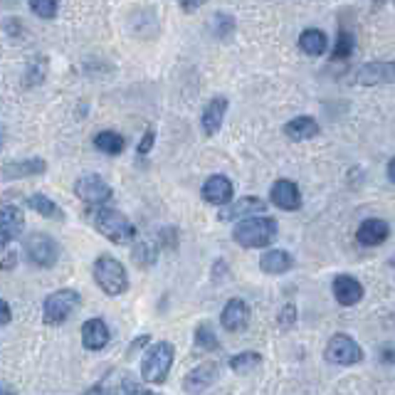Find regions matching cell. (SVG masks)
I'll list each match as a JSON object with an SVG mask.
<instances>
[{"label": "cell", "instance_id": "obj_38", "mask_svg": "<svg viewBox=\"0 0 395 395\" xmlns=\"http://www.w3.org/2000/svg\"><path fill=\"white\" fill-rule=\"evenodd\" d=\"M10 321H12V309H10V304H8V301H3V318H0V324L8 326Z\"/></svg>", "mask_w": 395, "mask_h": 395}, {"label": "cell", "instance_id": "obj_5", "mask_svg": "<svg viewBox=\"0 0 395 395\" xmlns=\"http://www.w3.org/2000/svg\"><path fill=\"white\" fill-rule=\"evenodd\" d=\"M79 304H82L79 292L57 290L45 299V304H42V318H45V324H50V326L65 324L67 318L79 309Z\"/></svg>", "mask_w": 395, "mask_h": 395}, {"label": "cell", "instance_id": "obj_28", "mask_svg": "<svg viewBox=\"0 0 395 395\" xmlns=\"http://www.w3.org/2000/svg\"><path fill=\"white\" fill-rule=\"evenodd\" d=\"M356 50V35L348 32V30H338L336 35V45L331 50V57L334 59H348Z\"/></svg>", "mask_w": 395, "mask_h": 395}, {"label": "cell", "instance_id": "obj_41", "mask_svg": "<svg viewBox=\"0 0 395 395\" xmlns=\"http://www.w3.org/2000/svg\"><path fill=\"white\" fill-rule=\"evenodd\" d=\"M388 181L390 183H395V156L388 161Z\"/></svg>", "mask_w": 395, "mask_h": 395}, {"label": "cell", "instance_id": "obj_39", "mask_svg": "<svg viewBox=\"0 0 395 395\" xmlns=\"http://www.w3.org/2000/svg\"><path fill=\"white\" fill-rule=\"evenodd\" d=\"M381 354H383V363H395V348H390V346H385L383 351H381Z\"/></svg>", "mask_w": 395, "mask_h": 395}, {"label": "cell", "instance_id": "obj_35", "mask_svg": "<svg viewBox=\"0 0 395 395\" xmlns=\"http://www.w3.org/2000/svg\"><path fill=\"white\" fill-rule=\"evenodd\" d=\"M294 321H296V307H294V304H287V307L279 312V324L287 329V326H292Z\"/></svg>", "mask_w": 395, "mask_h": 395}, {"label": "cell", "instance_id": "obj_34", "mask_svg": "<svg viewBox=\"0 0 395 395\" xmlns=\"http://www.w3.org/2000/svg\"><path fill=\"white\" fill-rule=\"evenodd\" d=\"M154 143H156V131L154 129H146V131H143V136H141V141H139V146H136V154H139V156L151 154Z\"/></svg>", "mask_w": 395, "mask_h": 395}, {"label": "cell", "instance_id": "obj_30", "mask_svg": "<svg viewBox=\"0 0 395 395\" xmlns=\"http://www.w3.org/2000/svg\"><path fill=\"white\" fill-rule=\"evenodd\" d=\"M159 257V247H154L151 242H139L134 247V262L141 267H151Z\"/></svg>", "mask_w": 395, "mask_h": 395}, {"label": "cell", "instance_id": "obj_26", "mask_svg": "<svg viewBox=\"0 0 395 395\" xmlns=\"http://www.w3.org/2000/svg\"><path fill=\"white\" fill-rule=\"evenodd\" d=\"M260 363H262V354H257V351H242V354L230 358V371L237 373V376H247V373H252Z\"/></svg>", "mask_w": 395, "mask_h": 395}, {"label": "cell", "instance_id": "obj_27", "mask_svg": "<svg viewBox=\"0 0 395 395\" xmlns=\"http://www.w3.org/2000/svg\"><path fill=\"white\" fill-rule=\"evenodd\" d=\"M210 25H212V35L218 37V40H227V37H232V32H235V28H237L235 18H232L230 12H215Z\"/></svg>", "mask_w": 395, "mask_h": 395}, {"label": "cell", "instance_id": "obj_4", "mask_svg": "<svg viewBox=\"0 0 395 395\" xmlns=\"http://www.w3.org/2000/svg\"><path fill=\"white\" fill-rule=\"evenodd\" d=\"M173 358H176V348H173V343H168V341L151 343L141 361V378L146 383H154V385L165 383V378L171 373Z\"/></svg>", "mask_w": 395, "mask_h": 395}, {"label": "cell", "instance_id": "obj_36", "mask_svg": "<svg viewBox=\"0 0 395 395\" xmlns=\"http://www.w3.org/2000/svg\"><path fill=\"white\" fill-rule=\"evenodd\" d=\"M148 343H151V336H148V334H141L139 338H134V341H131V346L126 348V358H134L136 351H141V348L148 346Z\"/></svg>", "mask_w": 395, "mask_h": 395}, {"label": "cell", "instance_id": "obj_8", "mask_svg": "<svg viewBox=\"0 0 395 395\" xmlns=\"http://www.w3.org/2000/svg\"><path fill=\"white\" fill-rule=\"evenodd\" d=\"M74 195H77L79 201H84L87 205H104V203L112 201V185L106 183L104 178L97 176V173H87V176H79L77 183H74Z\"/></svg>", "mask_w": 395, "mask_h": 395}, {"label": "cell", "instance_id": "obj_23", "mask_svg": "<svg viewBox=\"0 0 395 395\" xmlns=\"http://www.w3.org/2000/svg\"><path fill=\"white\" fill-rule=\"evenodd\" d=\"M299 48L301 52H307L309 57H321L329 48V37H326L324 30L318 28H307L299 35Z\"/></svg>", "mask_w": 395, "mask_h": 395}, {"label": "cell", "instance_id": "obj_6", "mask_svg": "<svg viewBox=\"0 0 395 395\" xmlns=\"http://www.w3.org/2000/svg\"><path fill=\"white\" fill-rule=\"evenodd\" d=\"M23 252L30 265L40 267V270H50L59 262V245L54 242V237L45 235V232H32L30 237H25Z\"/></svg>", "mask_w": 395, "mask_h": 395}, {"label": "cell", "instance_id": "obj_3", "mask_svg": "<svg viewBox=\"0 0 395 395\" xmlns=\"http://www.w3.org/2000/svg\"><path fill=\"white\" fill-rule=\"evenodd\" d=\"M92 223L114 245H129L136 240V227L124 212L112 210V207H97L92 212Z\"/></svg>", "mask_w": 395, "mask_h": 395}, {"label": "cell", "instance_id": "obj_12", "mask_svg": "<svg viewBox=\"0 0 395 395\" xmlns=\"http://www.w3.org/2000/svg\"><path fill=\"white\" fill-rule=\"evenodd\" d=\"M331 294H334V299H336L341 307H356V304L363 299L366 290H363V284L356 277H351V274H336L334 282H331Z\"/></svg>", "mask_w": 395, "mask_h": 395}, {"label": "cell", "instance_id": "obj_7", "mask_svg": "<svg viewBox=\"0 0 395 395\" xmlns=\"http://www.w3.org/2000/svg\"><path fill=\"white\" fill-rule=\"evenodd\" d=\"M324 356L329 363H336V366H356L363 361V348L348 334H334L326 343Z\"/></svg>", "mask_w": 395, "mask_h": 395}, {"label": "cell", "instance_id": "obj_29", "mask_svg": "<svg viewBox=\"0 0 395 395\" xmlns=\"http://www.w3.org/2000/svg\"><path fill=\"white\" fill-rule=\"evenodd\" d=\"M195 346L203 348V351H220V341L215 336V331H212L210 324H198L195 326Z\"/></svg>", "mask_w": 395, "mask_h": 395}, {"label": "cell", "instance_id": "obj_25", "mask_svg": "<svg viewBox=\"0 0 395 395\" xmlns=\"http://www.w3.org/2000/svg\"><path fill=\"white\" fill-rule=\"evenodd\" d=\"M124 146H126L124 136L117 134V131H99L94 136V148L106 156H119L124 151Z\"/></svg>", "mask_w": 395, "mask_h": 395}, {"label": "cell", "instance_id": "obj_43", "mask_svg": "<svg viewBox=\"0 0 395 395\" xmlns=\"http://www.w3.org/2000/svg\"><path fill=\"white\" fill-rule=\"evenodd\" d=\"M195 8H201V3H188V6H183V10H195Z\"/></svg>", "mask_w": 395, "mask_h": 395}, {"label": "cell", "instance_id": "obj_31", "mask_svg": "<svg viewBox=\"0 0 395 395\" xmlns=\"http://www.w3.org/2000/svg\"><path fill=\"white\" fill-rule=\"evenodd\" d=\"M30 10L35 12L40 20H52L54 15H57L59 6L54 0H32V3H30Z\"/></svg>", "mask_w": 395, "mask_h": 395}, {"label": "cell", "instance_id": "obj_40", "mask_svg": "<svg viewBox=\"0 0 395 395\" xmlns=\"http://www.w3.org/2000/svg\"><path fill=\"white\" fill-rule=\"evenodd\" d=\"M104 383H106V381H101V383H97L94 388H89L84 395H109V393H106V388H104Z\"/></svg>", "mask_w": 395, "mask_h": 395}, {"label": "cell", "instance_id": "obj_22", "mask_svg": "<svg viewBox=\"0 0 395 395\" xmlns=\"http://www.w3.org/2000/svg\"><path fill=\"white\" fill-rule=\"evenodd\" d=\"M318 134V124L316 119L312 117H296L292 121L284 124V136L292 139V141H309Z\"/></svg>", "mask_w": 395, "mask_h": 395}, {"label": "cell", "instance_id": "obj_11", "mask_svg": "<svg viewBox=\"0 0 395 395\" xmlns=\"http://www.w3.org/2000/svg\"><path fill=\"white\" fill-rule=\"evenodd\" d=\"M203 201L210 203V205H230L232 203V195H235V185H232V181L227 176H223V173H218V176H210L203 183Z\"/></svg>", "mask_w": 395, "mask_h": 395}, {"label": "cell", "instance_id": "obj_9", "mask_svg": "<svg viewBox=\"0 0 395 395\" xmlns=\"http://www.w3.org/2000/svg\"><path fill=\"white\" fill-rule=\"evenodd\" d=\"M267 203L262 198H254V195H242L237 201H232L230 205H225L218 210V220L220 223H232V220H247V218H257V215H265Z\"/></svg>", "mask_w": 395, "mask_h": 395}, {"label": "cell", "instance_id": "obj_21", "mask_svg": "<svg viewBox=\"0 0 395 395\" xmlns=\"http://www.w3.org/2000/svg\"><path fill=\"white\" fill-rule=\"evenodd\" d=\"M294 267V257L287 250H270L260 257V270L265 274H284Z\"/></svg>", "mask_w": 395, "mask_h": 395}, {"label": "cell", "instance_id": "obj_19", "mask_svg": "<svg viewBox=\"0 0 395 395\" xmlns=\"http://www.w3.org/2000/svg\"><path fill=\"white\" fill-rule=\"evenodd\" d=\"M227 114V97H212L201 114V126L205 136H215L223 129V119Z\"/></svg>", "mask_w": 395, "mask_h": 395}, {"label": "cell", "instance_id": "obj_18", "mask_svg": "<svg viewBox=\"0 0 395 395\" xmlns=\"http://www.w3.org/2000/svg\"><path fill=\"white\" fill-rule=\"evenodd\" d=\"M390 237V225L381 218H368L358 225L356 230V240L363 245V247H378L383 245L385 240Z\"/></svg>", "mask_w": 395, "mask_h": 395}, {"label": "cell", "instance_id": "obj_1", "mask_svg": "<svg viewBox=\"0 0 395 395\" xmlns=\"http://www.w3.org/2000/svg\"><path fill=\"white\" fill-rule=\"evenodd\" d=\"M277 232H279L277 220L270 218V215H260V218H247L242 220V223H237L235 230H232V240L240 247L260 250L277 240Z\"/></svg>", "mask_w": 395, "mask_h": 395}, {"label": "cell", "instance_id": "obj_24", "mask_svg": "<svg viewBox=\"0 0 395 395\" xmlns=\"http://www.w3.org/2000/svg\"><path fill=\"white\" fill-rule=\"evenodd\" d=\"M28 205L32 207L40 218H48V220H62V218H65V210H62V207H59L52 198H48L45 193H32L28 198Z\"/></svg>", "mask_w": 395, "mask_h": 395}, {"label": "cell", "instance_id": "obj_32", "mask_svg": "<svg viewBox=\"0 0 395 395\" xmlns=\"http://www.w3.org/2000/svg\"><path fill=\"white\" fill-rule=\"evenodd\" d=\"M121 393L124 395H156L151 388L141 383V381H136L134 376H124L121 378Z\"/></svg>", "mask_w": 395, "mask_h": 395}, {"label": "cell", "instance_id": "obj_2", "mask_svg": "<svg viewBox=\"0 0 395 395\" xmlns=\"http://www.w3.org/2000/svg\"><path fill=\"white\" fill-rule=\"evenodd\" d=\"M92 274H94V282L106 296H119L129 290V272L117 257L112 254H99L92 267Z\"/></svg>", "mask_w": 395, "mask_h": 395}, {"label": "cell", "instance_id": "obj_15", "mask_svg": "<svg viewBox=\"0 0 395 395\" xmlns=\"http://www.w3.org/2000/svg\"><path fill=\"white\" fill-rule=\"evenodd\" d=\"M270 198L272 205H277L279 210H299L301 207V190L294 181H287V178H279L277 183H272L270 188Z\"/></svg>", "mask_w": 395, "mask_h": 395}, {"label": "cell", "instance_id": "obj_44", "mask_svg": "<svg viewBox=\"0 0 395 395\" xmlns=\"http://www.w3.org/2000/svg\"><path fill=\"white\" fill-rule=\"evenodd\" d=\"M390 267H393V270H395V254H393V260H390Z\"/></svg>", "mask_w": 395, "mask_h": 395}, {"label": "cell", "instance_id": "obj_17", "mask_svg": "<svg viewBox=\"0 0 395 395\" xmlns=\"http://www.w3.org/2000/svg\"><path fill=\"white\" fill-rule=\"evenodd\" d=\"M112 341V331L104 318H89L82 324V343L87 351H104Z\"/></svg>", "mask_w": 395, "mask_h": 395}, {"label": "cell", "instance_id": "obj_14", "mask_svg": "<svg viewBox=\"0 0 395 395\" xmlns=\"http://www.w3.org/2000/svg\"><path fill=\"white\" fill-rule=\"evenodd\" d=\"M220 376V366L218 363H212V361H207V363H201V366H195L193 371L185 376L183 381V388L188 395H201L205 393L207 388H210L215 381H218Z\"/></svg>", "mask_w": 395, "mask_h": 395}, {"label": "cell", "instance_id": "obj_13", "mask_svg": "<svg viewBox=\"0 0 395 395\" xmlns=\"http://www.w3.org/2000/svg\"><path fill=\"white\" fill-rule=\"evenodd\" d=\"M25 230V215L18 205H10L6 203L3 210H0V242L3 247H8L12 240H20Z\"/></svg>", "mask_w": 395, "mask_h": 395}, {"label": "cell", "instance_id": "obj_16", "mask_svg": "<svg viewBox=\"0 0 395 395\" xmlns=\"http://www.w3.org/2000/svg\"><path fill=\"white\" fill-rule=\"evenodd\" d=\"M250 307L242 299H230L220 312V324H223L225 331L230 334H240L250 326Z\"/></svg>", "mask_w": 395, "mask_h": 395}, {"label": "cell", "instance_id": "obj_20", "mask_svg": "<svg viewBox=\"0 0 395 395\" xmlns=\"http://www.w3.org/2000/svg\"><path fill=\"white\" fill-rule=\"evenodd\" d=\"M48 171V163L45 159H23V161H10V163L3 165V181H18V178H32V176H42Z\"/></svg>", "mask_w": 395, "mask_h": 395}, {"label": "cell", "instance_id": "obj_10", "mask_svg": "<svg viewBox=\"0 0 395 395\" xmlns=\"http://www.w3.org/2000/svg\"><path fill=\"white\" fill-rule=\"evenodd\" d=\"M356 82L363 87H378V84H395V59H376L358 70Z\"/></svg>", "mask_w": 395, "mask_h": 395}, {"label": "cell", "instance_id": "obj_33", "mask_svg": "<svg viewBox=\"0 0 395 395\" xmlns=\"http://www.w3.org/2000/svg\"><path fill=\"white\" fill-rule=\"evenodd\" d=\"M165 247V250H176L178 247V232L173 227H163L159 232V250Z\"/></svg>", "mask_w": 395, "mask_h": 395}, {"label": "cell", "instance_id": "obj_37", "mask_svg": "<svg viewBox=\"0 0 395 395\" xmlns=\"http://www.w3.org/2000/svg\"><path fill=\"white\" fill-rule=\"evenodd\" d=\"M15 262H18V254L8 250V252H6V260H3V265H0V267H3V270H12V267H15Z\"/></svg>", "mask_w": 395, "mask_h": 395}, {"label": "cell", "instance_id": "obj_42", "mask_svg": "<svg viewBox=\"0 0 395 395\" xmlns=\"http://www.w3.org/2000/svg\"><path fill=\"white\" fill-rule=\"evenodd\" d=\"M0 395H15V390H12L10 385L3 383V385H0Z\"/></svg>", "mask_w": 395, "mask_h": 395}]
</instances>
